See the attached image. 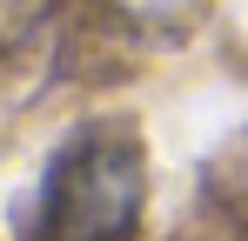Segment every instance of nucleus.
<instances>
[{"label":"nucleus","instance_id":"obj_2","mask_svg":"<svg viewBox=\"0 0 248 241\" xmlns=\"http://www.w3.org/2000/svg\"><path fill=\"white\" fill-rule=\"evenodd\" d=\"M108 7H114L121 20H134V27H148V34H155V27H188L208 0H108Z\"/></svg>","mask_w":248,"mask_h":241},{"label":"nucleus","instance_id":"obj_3","mask_svg":"<svg viewBox=\"0 0 248 241\" xmlns=\"http://www.w3.org/2000/svg\"><path fill=\"white\" fill-rule=\"evenodd\" d=\"M47 14H54V0H0V54H20L47 27Z\"/></svg>","mask_w":248,"mask_h":241},{"label":"nucleus","instance_id":"obj_1","mask_svg":"<svg viewBox=\"0 0 248 241\" xmlns=\"http://www.w3.org/2000/svg\"><path fill=\"white\" fill-rule=\"evenodd\" d=\"M148 201V154L127 120L74 127L41 174L34 241H134Z\"/></svg>","mask_w":248,"mask_h":241}]
</instances>
